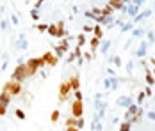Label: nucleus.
Returning a JSON list of instances; mask_svg holds the SVG:
<instances>
[{"mask_svg":"<svg viewBox=\"0 0 155 131\" xmlns=\"http://www.w3.org/2000/svg\"><path fill=\"white\" fill-rule=\"evenodd\" d=\"M120 131H130V120H125V122H121Z\"/></svg>","mask_w":155,"mask_h":131,"instance_id":"dca6fc26","label":"nucleus"},{"mask_svg":"<svg viewBox=\"0 0 155 131\" xmlns=\"http://www.w3.org/2000/svg\"><path fill=\"white\" fill-rule=\"evenodd\" d=\"M71 92H73V89H71V83H70V80H64L61 85H59V101L64 103L70 96H71Z\"/></svg>","mask_w":155,"mask_h":131,"instance_id":"7ed1b4c3","label":"nucleus"},{"mask_svg":"<svg viewBox=\"0 0 155 131\" xmlns=\"http://www.w3.org/2000/svg\"><path fill=\"white\" fill-rule=\"evenodd\" d=\"M144 94H146V96H152V89L148 87V89H146V90H144Z\"/></svg>","mask_w":155,"mask_h":131,"instance_id":"a878e982","label":"nucleus"},{"mask_svg":"<svg viewBox=\"0 0 155 131\" xmlns=\"http://www.w3.org/2000/svg\"><path fill=\"white\" fill-rule=\"evenodd\" d=\"M2 90L9 92V94L15 98V96H20V94H21V90H23V85H21V82H18V80H9V82H5V83H4Z\"/></svg>","mask_w":155,"mask_h":131,"instance_id":"f03ea898","label":"nucleus"},{"mask_svg":"<svg viewBox=\"0 0 155 131\" xmlns=\"http://www.w3.org/2000/svg\"><path fill=\"white\" fill-rule=\"evenodd\" d=\"M64 131H80V129H78V128H73V126H71V128H66Z\"/></svg>","mask_w":155,"mask_h":131,"instance_id":"393cba45","label":"nucleus"},{"mask_svg":"<svg viewBox=\"0 0 155 131\" xmlns=\"http://www.w3.org/2000/svg\"><path fill=\"white\" fill-rule=\"evenodd\" d=\"M109 5H112L114 11H120L123 9V0H109Z\"/></svg>","mask_w":155,"mask_h":131,"instance_id":"9d476101","label":"nucleus"},{"mask_svg":"<svg viewBox=\"0 0 155 131\" xmlns=\"http://www.w3.org/2000/svg\"><path fill=\"white\" fill-rule=\"evenodd\" d=\"M71 115L77 117V119L84 117V101L82 99H75L71 103Z\"/></svg>","mask_w":155,"mask_h":131,"instance_id":"39448f33","label":"nucleus"},{"mask_svg":"<svg viewBox=\"0 0 155 131\" xmlns=\"http://www.w3.org/2000/svg\"><path fill=\"white\" fill-rule=\"evenodd\" d=\"M47 32L52 37H64V36H66V30H64V23H62V21H59L57 25H55V23L48 25Z\"/></svg>","mask_w":155,"mask_h":131,"instance_id":"20e7f679","label":"nucleus"},{"mask_svg":"<svg viewBox=\"0 0 155 131\" xmlns=\"http://www.w3.org/2000/svg\"><path fill=\"white\" fill-rule=\"evenodd\" d=\"M5 114H7V104H2L0 103V117H4Z\"/></svg>","mask_w":155,"mask_h":131,"instance_id":"aec40b11","label":"nucleus"},{"mask_svg":"<svg viewBox=\"0 0 155 131\" xmlns=\"http://www.w3.org/2000/svg\"><path fill=\"white\" fill-rule=\"evenodd\" d=\"M144 96H146L144 92H139V96H137V101H143V99H144Z\"/></svg>","mask_w":155,"mask_h":131,"instance_id":"b1692460","label":"nucleus"},{"mask_svg":"<svg viewBox=\"0 0 155 131\" xmlns=\"http://www.w3.org/2000/svg\"><path fill=\"white\" fill-rule=\"evenodd\" d=\"M146 82H148V85H153V83H155L153 73H152V71H146Z\"/></svg>","mask_w":155,"mask_h":131,"instance_id":"2eb2a0df","label":"nucleus"},{"mask_svg":"<svg viewBox=\"0 0 155 131\" xmlns=\"http://www.w3.org/2000/svg\"><path fill=\"white\" fill-rule=\"evenodd\" d=\"M84 32H93V27L91 25H84Z\"/></svg>","mask_w":155,"mask_h":131,"instance_id":"5701e85b","label":"nucleus"},{"mask_svg":"<svg viewBox=\"0 0 155 131\" xmlns=\"http://www.w3.org/2000/svg\"><path fill=\"white\" fill-rule=\"evenodd\" d=\"M32 73H31V69H29V66L27 64H20L18 67H16L15 71H13V76H11V80H18V82H25L27 78H31Z\"/></svg>","mask_w":155,"mask_h":131,"instance_id":"f257e3e1","label":"nucleus"},{"mask_svg":"<svg viewBox=\"0 0 155 131\" xmlns=\"http://www.w3.org/2000/svg\"><path fill=\"white\" fill-rule=\"evenodd\" d=\"M36 29L39 30V32H47V29H48V25H43V23H39V25H38V27H36Z\"/></svg>","mask_w":155,"mask_h":131,"instance_id":"412c9836","label":"nucleus"},{"mask_svg":"<svg viewBox=\"0 0 155 131\" xmlns=\"http://www.w3.org/2000/svg\"><path fill=\"white\" fill-rule=\"evenodd\" d=\"M89 44H91V50H93V51H96V50H98V46H100V37H93Z\"/></svg>","mask_w":155,"mask_h":131,"instance_id":"ddd939ff","label":"nucleus"},{"mask_svg":"<svg viewBox=\"0 0 155 131\" xmlns=\"http://www.w3.org/2000/svg\"><path fill=\"white\" fill-rule=\"evenodd\" d=\"M73 94H75V99H82V92H80V89H78V90H73Z\"/></svg>","mask_w":155,"mask_h":131,"instance_id":"4be33fe9","label":"nucleus"},{"mask_svg":"<svg viewBox=\"0 0 155 131\" xmlns=\"http://www.w3.org/2000/svg\"><path fill=\"white\" fill-rule=\"evenodd\" d=\"M36 64H38V67L41 69V67H45V66H47V60H45V57L41 55V57H36Z\"/></svg>","mask_w":155,"mask_h":131,"instance_id":"4468645a","label":"nucleus"},{"mask_svg":"<svg viewBox=\"0 0 155 131\" xmlns=\"http://www.w3.org/2000/svg\"><path fill=\"white\" fill-rule=\"evenodd\" d=\"M77 41H78V46H84V44H86V36H84V34H78L77 36Z\"/></svg>","mask_w":155,"mask_h":131,"instance_id":"a211bd4d","label":"nucleus"},{"mask_svg":"<svg viewBox=\"0 0 155 131\" xmlns=\"http://www.w3.org/2000/svg\"><path fill=\"white\" fill-rule=\"evenodd\" d=\"M11 99H13V96H11L9 92H5V90L0 92V103H2V104H9Z\"/></svg>","mask_w":155,"mask_h":131,"instance_id":"6e6552de","label":"nucleus"},{"mask_svg":"<svg viewBox=\"0 0 155 131\" xmlns=\"http://www.w3.org/2000/svg\"><path fill=\"white\" fill-rule=\"evenodd\" d=\"M68 80H70V83H71V89H73V90H78V89H80V78H78L77 74L70 76Z\"/></svg>","mask_w":155,"mask_h":131,"instance_id":"1a4fd4ad","label":"nucleus"},{"mask_svg":"<svg viewBox=\"0 0 155 131\" xmlns=\"http://www.w3.org/2000/svg\"><path fill=\"white\" fill-rule=\"evenodd\" d=\"M15 115L18 117V119H21V120H23V119L27 117V115H25V112H23V110H20V108H18V110L15 112Z\"/></svg>","mask_w":155,"mask_h":131,"instance_id":"6ab92c4d","label":"nucleus"},{"mask_svg":"<svg viewBox=\"0 0 155 131\" xmlns=\"http://www.w3.org/2000/svg\"><path fill=\"white\" fill-rule=\"evenodd\" d=\"M112 13H114V7H112V5H105V7L102 9V14L105 16V18H107V16H110Z\"/></svg>","mask_w":155,"mask_h":131,"instance_id":"f8f14e48","label":"nucleus"},{"mask_svg":"<svg viewBox=\"0 0 155 131\" xmlns=\"http://www.w3.org/2000/svg\"><path fill=\"white\" fill-rule=\"evenodd\" d=\"M59 110H54V112H52V115H50V120H52V122H57V120H59Z\"/></svg>","mask_w":155,"mask_h":131,"instance_id":"f3484780","label":"nucleus"},{"mask_svg":"<svg viewBox=\"0 0 155 131\" xmlns=\"http://www.w3.org/2000/svg\"><path fill=\"white\" fill-rule=\"evenodd\" d=\"M43 57H45V60H47V66H50V67H55V66L59 64V57H57V53L47 51Z\"/></svg>","mask_w":155,"mask_h":131,"instance_id":"423d86ee","label":"nucleus"},{"mask_svg":"<svg viewBox=\"0 0 155 131\" xmlns=\"http://www.w3.org/2000/svg\"><path fill=\"white\" fill-rule=\"evenodd\" d=\"M93 34H94V37H100V39H102V36H104V29H102V25L93 27Z\"/></svg>","mask_w":155,"mask_h":131,"instance_id":"9b49d317","label":"nucleus"},{"mask_svg":"<svg viewBox=\"0 0 155 131\" xmlns=\"http://www.w3.org/2000/svg\"><path fill=\"white\" fill-rule=\"evenodd\" d=\"M25 64L29 66V69H31L32 76H34V74L39 71V67H38V64H36V57H34V58H27V62H25Z\"/></svg>","mask_w":155,"mask_h":131,"instance_id":"0eeeda50","label":"nucleus"}]
</instances>
